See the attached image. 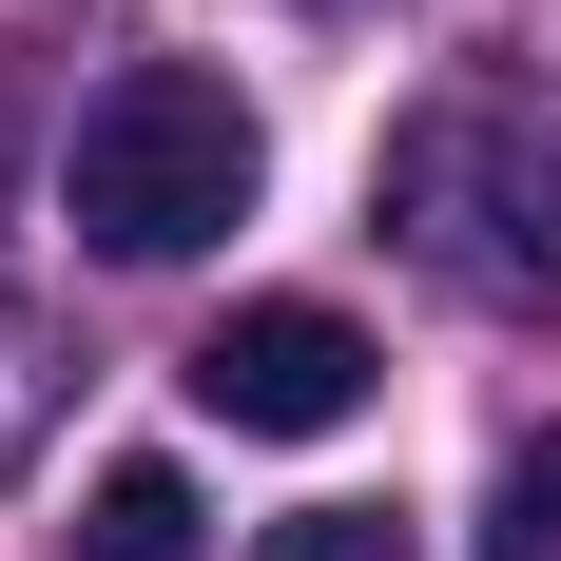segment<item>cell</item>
Returning <instances> with one entry per match:
<instances>
[{"label": "cell", "mask_w": 561, "mask_h": 561, "mask_svg": "<svg viewBox=\"0 0 561 561\" xmlns=\"http://www.w3.org/2000/svg\"><path fill=\"white\" fill-rule=\"evenodd\" d=\"M252 174H272L252 98H232V78H194V58H136V78H98V98H78L58 214L98 232L116 272H174V252H214V232L252 214Z\"/></svg>", "instance_id": "obj_1"}, {"label": "cell", "mask_w": 561, "mask_h": 561, "mask_svg": "<svg viewBox=\"0 0 561 561\" xmlns=\"http://www.w3.org/2000/svg\"><path fill=\"white\" fill-rule=\"evenodd\" d=\"M388 232L484 310H542L561 290V136L542 116H407L388 136Z\"/></svg>", "instance_id": "obj_2"}, {"label": "cell", "mask_w": 561, "mask_h": 561, "mask_svg": "<svg viewBox=\"0 0 561 561\" xmlns=\"http://www.w3.org/2000/svg\"><path fill=\"white\" fill-rule=\"evenodd\" d=\"M194 407H214L232 446H330L348 407H368V330H348L330 290H272V310L194 330Z\"/></svg>", "instance_id": "obj_3"}, {"label": "cell", "mask_w": 561, "mask_h": 561, "mask_svg": "<svg viewBox=\"0 0 561 561\" xmlns=\"http://www.w3.org/2000/svg\"><path fill=\"white\" fill-rule=\"evenodd\" d=\"M194 542H214V504L174 465H98L78 484V561H194Z\"/></svg>", "instance_id": "obj_4"}, {"label": "cell", "mask_w": 561, "mask_h": 561, "mask_svg": "<svg viewBox=\"0 0 561 561\" xmlns=\"http://www.w3.org/2000/svg\"><path fill=\"white\" fill-rule=\"evenodd\" d=\"M465 561H561V426L542 446H504V484H484V542Z\"/></svg>", "instance_id": "obj_5"}, {"label": "cell", "mask_w": 561, "mask_h": 561, "mask_svg": "<svg viewBox=\"0 0 561 561\" xmlns=\"http://www.w3.org/2000/svg\"><path fill=\"white\" fill-rule=\"evenodd\" d=\"M39 426H58V330L20 310V290H0V484L39 465Z\"/></svg>", "instance_id": "obj_6"}, {"label": "cell", "mask_w": 561, "mask_h": 561, "mask_svg": "<svg viewBox=\"0 0 561 561\" xmlns=\"http://www.w3.org/2000/svg\"><path fill=\"white\" fill-rule=\"evenodd\" d=\"M252 561H407V542H388V504H290Z\"/></svg>", "instance_id": "obj_7"}]
</instances>
